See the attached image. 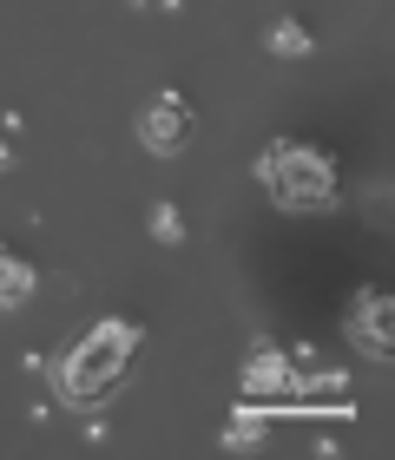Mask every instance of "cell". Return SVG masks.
I'll return each instance as SVG.
<instances>
[{
	"label": "cell",
	"instance_id": "obj_1",
	"mask_svg": "<svg viewBox=\"0 0 395 460\" xmlns=\"http://www.w3.org/2000/svg\"><path fill=\"white\" fill-rule=\"evenodd\" d=\"M132 349H139V323H126V316L93 323L86 336L67 349V362L53 368L59 402H73V408H99V402H106V394L119 388V375L132 368Z\"/></svg>",
	"mask_w": 395,
	"mask_h": 460
},
{
	"label": "cell",
	"instance_id": "obj_2",
	"mask_svg": "<svg viewBox=\"0 0 395 460\" xmlns=\"http://www.w3.org/2000/svg\"><path fill=\"white\" fill-rule=\"evenodd\" d=\"M257 178L283 211H329V204H337V164H329V152H317V145H303V138L264 145Z\"/></svg>",
	"mask_w": 395,
	"mask_h": 460
},
{
	"label": "cell",
	"instance_id": "obj_3",
	"mask_svg": "<svg viewBox=\"0 0 395 460\" xmlns=\"http://www.w3.org/2000/svg\"><path fill=\"white\" fill-rule=\"evenodd\" d=\"M139 138L152 158H178L184 138H192V106H184V93H158L152 106L139 112Z\"/></svg>",
	"mask_w": 395,
	"mask_h": 460
},
{
	"label": "cell",
	"instance_id": "obj_4",
	"mask_svg": "<svg viewBox=\"0 0 395 460\" xmlns=\"http://www.w3.org/2000/svg\"><path fill=\"white\" fill-rule=\"evenodd\" d=\"M244 394H251V402H270V408L297 402V362H290L283 349L257 342V349H251V362H244Z\"/></svg>",
	"mask_w": 395,
	"mask_h": 460
},
{
	"label": "cell",
	"instance_id": "obj_5",
	"mask_svg": "<svg viewBox=\"0 0 395 460\" xmlns=\"http://www.w3.org/2000/svg\"><path fill=\"white\" fill-rule=\"evenodd\" d=\"M349 336L376 355V362L395 355V309H389L382 289H363V296H356V309H349Z\"/></svg>",
	"mask_w": 395,
	"mask_h": 460
},
{
	"label": "cell",
	"instance_id": "obj_6",
	"mask_svg": "<svg viewBox=\"0 0 395 460\" xmlns=\"http://www.w3.org/2000/svg\"><path fill=\"white\" fill-rule=\"evenodd\" d=\"M33 289H40V270L20 257V250L0 243V309H20V303L33 296Z\"/></svg>",
	"mask_w": 395,
	"mask_h": 460
},
{
	"label": "cell",
	"instance_id": "obj_7",
	"mask_svg": "<svg viewBox=\"0 0 395 460\" xmlns=\"http://www.w3.org/2000/svg\"><path fill=\"white\" fill-rule=\"evenodd\" d=\"M270 402H238V414L224 421V447L231 454H244V447H264V428H270Z\"/></svg>",
	"mask_w": 395,
	"mask_h": 460
},
{
	"label": "cell",
	"instance_id": "obj_8",
	"mask_svg": "<svg viewBox=\"0 0 395 460\" xmlns=\"http://www.w3.org/2000/svg\"><path fill=\"white\" fill-rule=\"evenodd\" d=\"M264 47L270 53H277V59H303L310 47H317V40H310V27H303V20H270V33H264Z\"/></svg>",
	"mask_w": 395,
	"mask_h": 460
},
{
	"label": "cell",
	"instance_id": "obj_9",
	"mask_svg": "<svg viewBox=\"0 0 395 460\" xmlns=\"http://www.w3.org/2000/svg\"><path fill=\"white\" fill-rule=\"evenodd\" d=\"M152 237L158 243H184V211H178V204H158V211H152Z\"/></svg>",
	"mask_w": 395,
	"mask_h": 460
},
{
	"label": "cell",
	"instance_id": "obj_10",
	"mask_svg": "<svg viewBox=\"0 0 395 460\" xmlns=\"http://www.w3.org/2000/svg\"><path fill=\"white\" fill-rule=\"evenodd\" d=\"M7 164H13V145H7V138H0V172H7Z\"/></svg>",
	"mask_w": 395,
	"mask_h": 460
}]
</instances>
